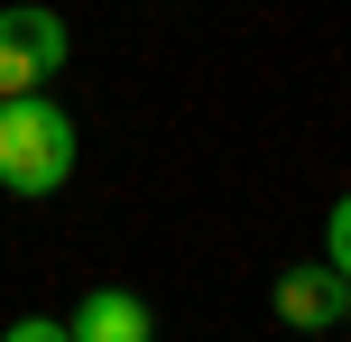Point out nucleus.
Listing matches in <instances>:
<instances>
[{
	"mask_svg": "<svg viewBox=\"0 0 351 342\" xmlns=\"http://www.w3.org/2000/svg\"><path fill=\"white\" fill-rule=\"evenodd\" d=\"M74 176V111L47 93H10L0 102V195L37 204Z\"/></svg>",
	"mask_w": 351,
	"mask_h": 342,
	"instance_id": "1",
	"label": "nucleus"
},
{
	"mask_svg": "<svg viewBox=\"0 0 351 342\" xmlns=\"http://www.w3.org/2000/svg\"><path fill=\"white\" fill-rule=\"evenodd\" d=\"M65 56H74V28L47 0L0 10V102H10V93H47L56 74H65Z\"/></svg>",
	"mask_w": 351,
	"mask_h": 342,
	"instance_id": "2",
	"label": "nucleus"
},
{
	"mask_svg": "<svg viewBox=\"0 0 351 342\" xmlns=\"http://www.w3.org/2000/svg\"><path fill=\"white\" fill-rule=\"evenodd\" d=\"M268 306H278V324H296V333L351 324V278L333 269V259H296V269H278V287H268Z\"/></svg>",
	"mask_w": 351,
	"mask_h": 342,
	"instance_id": "3",
	"label": "nucleus"
},
{
	"mask_svg": "<svg viewBox=\"0 0 351 342\" xmlns=\"http://www.w3.org/2000/svg\"><path fill=\"white\" fill-rule=\"evenodd\" d=\"M74 342H158V315L130 287H93L84 306H74Z\"/></svg>",
	"mask_w": 351,
	"mask_h": 342,
	"instance_id": "4",
	"label": "nucleus"
},
{
	"mask_svg": "<svg viewBox=\"0 0 351 342\" xmlns=\"http://www.w3.org/2000/svg\"><path fill=\"white\" fill-rule=\"evenodd\" d=\"M324 259H333V269L351 278V195L333 204V222H324Z\"/></svg>",
	"mask_w": 351,
	"mask_h": 342,
	"instance_id": "5",
	"label": "nucleus"
},
{
	"mask_svg": "<svg viewBox=\"0 0 351 342\" xmlns=\"http://www.w3.org/2000/svg\"><path fill=\"white\" fill-rule=\"evenodd\" d=\"M0 342H74V324H56V315H19Z\"/></svg>",
	"mask_w": 351,
	"mask_h": 342,
	"instance_id": "6",
	"label": "nucleus"
},
{
	"mask_svg": "<svg viewBox=\"0 0 351 342\" xmlns=\"http://www.w3.org/2000/svg\"><path fill=\"white\" fill-rule=\"evenodd\" d=\"M296 342H324V333H296Z\"/></svg>",
	"mask_w": 351,
	"mask_h": 342,
	"instance_id": "7",
	"label": "nucleus"
}]
</instances>
